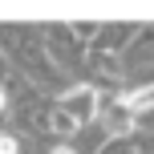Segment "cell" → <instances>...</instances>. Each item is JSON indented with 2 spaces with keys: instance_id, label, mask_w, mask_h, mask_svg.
Masks as SVG:
<instances>
[{
  "instance_id": "6da1fadb",
  "label": "cell",
  "mask_w": 154,
  "mask_h": 154,
  "mask_svg": "<svg viewBox=\"0 0 154 154\" xmlns=\"http://www.w3.org/2000/svg\"><path fill=\"white\" fill-rule=\"evenodd\" d=\"M101 97L106 93L97 89L93 81H77V85H65L61 93H57L53 106L65 109V114L77 122V130H85V126H97V114H101Z\"/></svg>"
},
{
  "instance_id": "7a4b0ae2",
  "label": "cell",
  "mask_w": 154,
  "mask_h": 154,
  "mask_svg": "<svg viewBox=\"0 0 154 154\" xmlns=\"http://www.w3.org/2000/svg\"><path fill=\"white\" fill-rule=\"evenodd\" d=\"M41 37H45V53H49V61H53L61 73L73 69V65H81L85 45L73 37V24H45V29H41Z\"/></svg>"
},
{
  "instance_id": "3957f363",
  "label": "cell",
  "mask_w": 154,
  "mask_h": 154,
  "mask_svg": "<svg viewBox=\"0 0 154 154\" xmlns=\"http://www.w3.org/2000/svg\"><path fill=\"white\" fill-rule=\"evenodd\" d=\"M97 126L106 130V138H109V142H122V138H130V134L138 130V118H134L130 109H126L122 101H118V93H114V97H101Z\"/></svg>"
},
{
  "instance_id": "277c9868",
  "label": "cell",
  "mask_w": 154,
  "mask_h": 154,
  "mask_svg": "<svg viewBox=\"0 0 154 154\" xmlns=\"http://www.w3.org/2000/svg\"><path fill=\"white\" fill-rule=\"evenodd\" d=\"M138 29L142 24H101V37L93 49H109V53H130V45L138 41Z\"/></svg>"
},
{
  "instance_id": "5b68a950",
  "label": "cell",
  "mask_w": 154,
  "mask_h": 154,
  "mask_svg": "<svg viewBox=\"0 0 154 154\" xmlns=\"http://www.w3.org/2000/svg\"><path fill=\"white\" fill-rule=\"evenodd\" d=\"M118 101H122L134 118L154 114V81H138V85H130V89H122V93H118Z\"/></svg>"
},
{
  "instance_id": "8992f818",
  "label": "cell",
  "mask_w": 154,
  "mask_h": 154,
  "mask_svg": "<svg viewBox=\"0 0 154 154\" xmlns=\"http://www.w3.org/2000/svg\"><path fill=\"white\" fill-rule=\"evenodd\" d=\"M49 134H57V138H77V122L69 114H65V109H57V106H49Z\"/></svg>"
},
{
  "instance_id": "52a82bcc",
  "label": "cell",
  "mask_w": 154,
  "mask_h": 154,
  "mask_svg": "<svg viewBox=\"0 0 154 154\" xmlns=\"http://www.w3.org/2000/svg\"><path fill=\"white\" fill-rule=\"evenodd\" d=\"M89 61H93V69H101V73H122V57L118 53H109V49H89Z\"/></svg>"
},
{
  "instance_id": "ba28073f",
  "label": "cell",
  "mask_w": 154,
  "mask_h": 154,
  "mask_svg": "<svg viewBox=\"0 0 154 154\" xmlns=\"http://www.w3.org/2000/svg\"><path fill=\"white\" fill-rule=\"evenodd\" d=\"M73 37L81 41V45H89V49H93V41L101 37V24H93V20H77V24H73Z\"/></svg>"
},
{
  "instance_id": "9c48e42d",
  "label": "cell",
  "mask_w": 154,
  "mask_h": 154,
  "mask_svg": "<svg viewBox=\"0 0 154 154\" xmlns=\"http://www.w3.org/2000/svg\"><path fill=\"white\" fill-rule=\"evenodd\" d=\"M0 154H24V138L16 130H0Z\"/></svg>"
},
{
  "instance_id": "30bf717a",
  "label": "cell",
  "mask_w": 154,
  "mask_h": 154,
  "mask_svg": "<svg viewBox=\"0 0 154 154\" xmlns=\"http://www.w3.org/2000/svg\"><path fill=\"white\" fill-rule=\"evenodd\" d=\"M97 154H138V146H134L130 138H122V142H106Z\"/></svg>"
},
{
  "instance_id": "8fae6325",
  "label": "cell",
  "mask_w": 154,
  "mask_h": 154,
  "mask_svg": "<svg viewBox=\"0 0 154 154\" xmlns=\"http://www.w3.org/2000/svg\"><path fill=\"white\" fill-rule=\"evenodd\" d=\"M4 114H12V93L0 85V118H4Z\"/></svg>"
},
{
  "instance_id": "7c38bea8",
  "label": "cell",
  "mask_w": 154,
  "mask_h": 154,
  "mask_svg": "<svg viewBox=\"0 0 154 154\" xmlns=\"http://www.w3.org/2000/svg\"><path fill=\"white\" fill-rule=\"evenodd\" d=\"M49 154H77L73 142H57V146H49Z\"/></svg>"
}]
</instances>
